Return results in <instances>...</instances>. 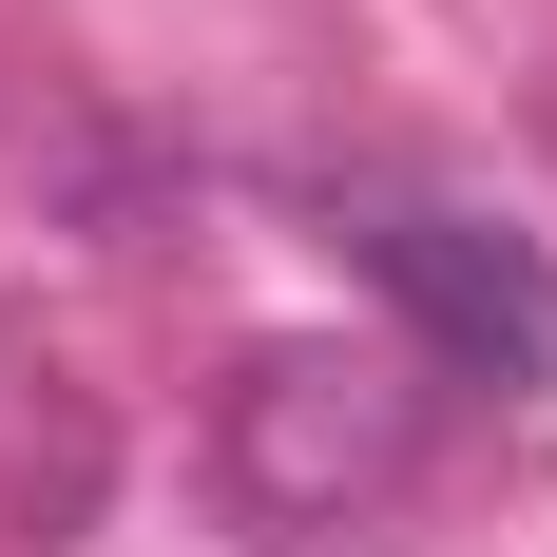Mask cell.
Returning a JSON list of instances; mask_svg holds the SVG:
<instances>
[{
    "mask_svg": "<svg viewBox=\"0 0 557 557\" xmlns=\"http://www.w3.org/2000/svg\"><path fill=\"white\" fill-rule=\"evenodd\" d=\"M366 270H385V308H404L423 366H461V385H557V270H539V231L404 193V212H366Z\"/></svg>",
    "mask_w": 557,
    "mask_h": 557,
    "instance_id": "2",
    "label": "cell"
},
{
    "mask_svg": "<svg viewBox=\"0 0 557 557\" xmlns=\"http://www.w3.org/2000/svg\"><path fill=\"white\" fill-rule=\"evenodd\" d=\"M404 461H423V366L404 346H250L212 404V481L270 539H346L366 500H404Z\"/></svg>",
    "mask_w": 557,
    "mask_h": 557,
    "instance_id": "1",
    "label": "cell"
}]
</instances>
